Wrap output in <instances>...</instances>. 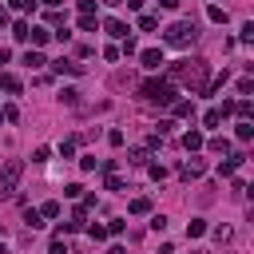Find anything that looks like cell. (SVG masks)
<instances>
[{
    "instance_id": "1",
    "label": "cell",
    "mask_w": 254,
    "mask_h": 254,
    "mask_svg": "<svg viewBox=\"0 0 254 254\" xmlns=\"http://www.w3.org/2000/svg\"><path fill=\"white\" fill-rule=\"evenodd\" d=\"M171 84H190V91L207 87V60H183L171 68Z\"/></svg>"
},
{
    "instance_id": "2",
    "label": "cell",
    "mask_w": 254,
    "mask_h": 254,
    "mask_svg": "<svg viewBox=\"0 0 254 254\" xmlns=\"http://www.w3.org/2000/svg\"><path fill=\"white\" fill-rule=\"evenodd\" d=\"M163 40H167L171 48H187V44L199 40V24H195V20H179V24H171V28L163 32Z\"/></svg>"
},
{
    "instance_id": "3",
    "label": "cell",
    "mask_w": 254,
    "mask_h": 254,
    "mask_svg": "<svg viewBox=\"0 0 254 254\" xmlns=\"http://www.w3.org/2000/svg\"><path fill=\"white\" fill-rule=\"evenodd\" d=\"M139 91H143L147 104H163V107L175 104V84H171V80H147Z\"/></svg>"
},
{
    "instance_id": "4",
    "label": "cell",
    "mask_w": 254,
    "mask_h": 254,
    "mask_svg": "<svg viewBox=\"0 0 254 254\" xmlns=\"http://www.w3.org/2000/svg\"><path fill=\"white\" fill-rule=\"evenodd\" d=\"M20 175H24V163H20V159L4 163V171H0V195H12L16 183H20Z\"/></svg>"
},
{
    "instance_id": "5",
    "label": "cell",
    "mask_w": 254,
    "mask_h": 254,
    "mask_svg": "<svg viewBox=\"0 0 254 254\" xmlns=\"http://www.w3.org/2000/svg\"><path fill=\"white\" fill-rule=\"evenodd\" d=\"M242 163H246V155H222V163H218V175L227 179V175H234Z\"/></svg>"
},
{
    "instance_id": "6",
    "label": "cell",
    "mask_w": 254,
    "mask_h": 254,
    "mask_svg": "<svg viewBox=\"0 0 254 254\" xmlns=\"http://www.w3.org/2000/svg\"><path fill=\"white\" fill-rule=\"evenodd\" d=\"M139 60H143V68H159V64H163V52H159V48H147V52H139Z\"/></svg>"
},
{
    "instance_id": "7",
    "label": "cell",
    "mask_w": 254,
    "mask_h": 254,
    "mask_svg": "<svg viewBox=\"0 0 254 254\" xmlns=\"http://www.w3.org/2000/svg\"><path fill=\"white\" fill-rule=\"evenodd\" d=\"M52 68H56L60 76H64V72H68V76H80V72H84V64H76V60H56Z\"/></svg>"
},
{
    "instance_id": "8",
    "label": "cell",
    "mask_w": 254,
    "mask_h": 254,
    "mask_svg": "<svg viewBox=\"0 0 254 254\" xmlns=\"http://www.w3.org/2000/svg\"><path fill=\"white\" fill-rule=\"evenodd\" d=\"M171 107H175V115H179V119H190V115H195V100H175Z\"/></svg>"
},
{
    "instance_id": "9",
    "label": "cell",
    "mask_w": 254,
    "mask_h": 254,
    "mask_svg": "<svg viewBox=\"0 0 254 254\" xmlns=\"http://www.w3.org/2000/svg\"><path fill=\"white\" fill-rule=\"evenodd\" d=\"M203 171H207V167H203V159H190V163H187V167H183V179H187V183H190V179H199V175H203Z\"/></svg>"
},
{
    "instance_id": "10",
    "label": "cell",
    "mask_w": 254,
    "mask_h": 254,
    "mask_svg": "<svg viewBox=\"0 0 254 254\" xmlns=\"http://www.w3.org/2000/svg\"><path fill=\"white\" fill-rule=\"evenodd\" d=\"M234 135H238V143H250V139H254V123H250V119H242V123L234 127Z\"/></svg>"
},
{
    "instance_id": "11",
    "label": "cell",
    "mask_w": 254,
    "mask_h": 254,
    "mask_svg": "<svg viewBox=\"0 0 254 254\" xmlns=\"http://www.w3.org/2000/svg\"><path fill=\"white\" fill-rule=\"evenodd\" d=\"M203 143H207V139H203V131H187V135H183V147H187V151H199Z\"/></svg>"
},
{
    "instance_id": "12",
    "label": "cell",
    "mask_w": 254,
    "mask_h": 254,
    "mask_svg": "<svg viewBox=\"0 0 254 254\" xmlns=\"http://www.w3.org/2000/svg\"><path fill=\"white\" fill-rule=\"evenodd\" d=\"M203 147H211L214 155H231V139H227V135H218V139H211V143H203Z\"/></svg>"
},
{
    "instance_id": "13",
    "label": "cell",
    "mask_w": 254,
    "mask_h": 254,
    "mask_svg": "<svg viewBox=\"0 0 254 254\" xmlns=\"http://www.w3.org/2000/svg\"><path fill=\"white\" fill-rule=\"evenodd\" d=\"M203 234H207V222L203 218H190L187 222V238H203Z\"/></svg>"
},
{
    "instance_id": "14",
    "label": "cell",
    "mask_w": 254,
    "mask_h": 254,
    "mask_svg": "<svg viewBox=\"0 0 254 254\" xmlns=\"http://www.w3.org/2000/svg\"><path fill=\"white\" fill-rule=\"evenodd\" d=\"M0 87H4V91H12V95H16V91H20V80H16L12 72H0Z\"/></svg>"
},
{
    "instance_id": "15",
    "label": "cell",
    "mask_w": 254,
    "mask_h": 254,
    "mask_svg": "<svg viewBox=\"0 0 254 254\" xmlns=\"http://www.w3.org/2000/svg\"><path fill=\"white\" fill-rule=\"evenodd\" d=\"M104 28H107V36H119V40L127 36V32H131V28H127V24H119V20H107Z\"/></svg>"
},
{
    "instance_id": "16",
    "label": "cell",
    "mask_w": 254,
    "mask_h": 254,
    "mask_svg": "<svg viewBox=\"0 0 254 254\" xmlns=\"http://www.w3.org/2000/svg\"><path fill=\"white\" fill-rule=\"evenodd\" d=\"M207 16L214 24H227V8H222V4H207Z\"/></svg>"
},
{
    "instance_id": "17",
    "label": "cell",
    "mask_w": 254,
    "mask_h": 254,
    "mask_svg": "<svg viewBox=\"0 0 254 254\" xmlns=\"http://www.w3.org/2000/svg\"><path fill=\"white\" fill-rule=\"evenodd\" d=\"M48 36H52L48 28H28V40H32V44H48Z\"/></svg>"
},
{
    "instance_id": "18",
    "label": "cell",
    "mask_w": 254,
    "mask_h": 254,
    "mask_svg": "<svg viewBox=\"0 0 254 254\" xmlns=\"http://www.w3.org/2000/svg\"><path fill=\"white\" fill-rule=\"evenodd\" d=\"M80 28H84V32H95V28H100V20H95V12H80Z\"/></svg>"
},
{
    "instance_id": "19",
    "label": "cell",
    "mask_w": 254,
    "mask_h": 254,
    "mask_svg": "<svg viewBox=\"0 0 254 254\" xmlns=\"http://www.w3.org/2000/svg\"><path fill=\"white\" fill-rule=\"evenodd\" d=\"M131 214H147L151 211V199H131V207H127Z\"/></svg>"
},
{
    "instance_id": "20",
    "label": "cell",
    "mask_w": 254,
    "mask_h": 254,
    "mask_svg": "<svg viewBox=\"0 0 254 254\" xmlns=\"http://www.w3.org/2000/svg\"><path fill=\"white\" fill-rule=\"evenodd\" d=\"M24 64H28V68H44V64H48V60H44L40 52H24Z\"/></svg>"
},
{
    "instance_id": "21",
    "label": "cell",
    "mask_w": 254,
    "mask_h": 254,
    "mask_svg": "<svg viewBox=\"0 0 254 254\" xmlns=\"http://www.w3.org/2000/svg\"><path fill=\"white\" fill-rule=\"evenodd\" d=\"M28 28H32L28 20H16V24H12V36H16V40H28Z\"/></svg>"
},
{
    "instance_id": "22",
    "label": "cell",
    "mask_w": 254,
    "mask_h": 254,
    "mask_svg": "<svg viewBox=\"0 0 254 254\" xmlns=\"http://www.w3.org/2000/svg\"><path fill=\"white\" fill-rule=\"evenodd\" d=\"M231 238H234L231 227H214V242H218V246H222V242H231Z\"/></svg>"
},
{
    "instance_id": "23",
    "label": "cell",
    "mask_w": 254,
    "mask_h": 254,
    "mask_svg": "<svg viewBox=\"0 0 254 254\" xmlns=\"http://www.w3.org/2000/svg\"><path fill=\"white\" fill-rule=\"evenodd\" d=\"M40 218H44V214H40V211H32V207H28V211H24V222H28V227H44V222H40Z\"/></svg>"
},
{
    "instance_id": "24",
    "label": "cell",
    "mask_w": 254,
    "mask_h": 254,
    "mask_svg": "<svg viewBox=\"0 0 254 254\" xmlns=\"http://www.w3.org/2000/svg\"><path fill=\"white\" fill-rule=\"evenodd\" d=\"M203 123H207V127H218V123H222V111H218V107H211V111L203 115Z\"/></svg>"
},
{
    "instance_id": "25",
    "label": "cell",
    "mask_w": 254,
    "mask_h": 254,
    "mask_svg": "<svg viewBox=\"0 0 254 254\" xmlns=\"http://www.w3.org/2000/svg\"><path fill=\"white\" fill-rule=\"evenodd\" d=\"M139 28H143V32H155V28H159V20H155V16H147V12H143V16H139Z\"/></svg>"
},
{
    "instance_id": "26",
    "label": "cell",
    "mask_w": 254,
    "mask_h": 254,
    "mask_svg": "<svg viewBox=\"0 0 254 254\" xmlns=\"http://www.w3.org/2000/svg\"><path fill=\"white\" fill-rule=\"evenodd\" d=\"M234 111H238L242 119H250V115H254V107H250V100H238V104H234Z\"/></svg>"
},
{
    "instance_id": "27",
    "label": "cell",
    "mask_w": 254,
    "mask_h": 254,
    "mask_svg": "<svg viewBox=\"0 0 254 254\" xmlns=\"http://www.w3.org/2000/svg\"><path fill=\"white\" fill-rule=\"evenodd\" d=\"M127 163H135V167H143V163H147V151H143V147H135V151H131V159H127Z\"/></svg>"
},
{
    "instance_id": "28",
    "label": "cell",
    "mask_w": 254,
    "mask_h": 254,
    "mask_svg": "<svg viewBox=\"0 0 254 254\" xmlns=\"http://www.w3.org/2000/svg\"><path fill=\"white\" fill-rule=\"evenodd\" d=\"M87 234H91L95 242H104V238H107V227H100V222H95V227H87Z\"/></svg>"
},
{
    "instance_id": "29",
    "label": "cell",
    "mask_w": 254,
    "mask_h": 254,
    "mask_svg": "<svg viewBox=\"0 0 254 254\" xmlns=\"http://www.w3.org/2000/svg\"><path fill=\"white\" fill-rule=\"evenodd\" d=\"M60 155L72 159V155H76V139H64V143H60Z\"/></svg>"
},
{
    "instance_id": "30",
    "label": "cell",
    "mask_w": 254,
    "mask_h": 254,
    "mask_svg": "<svg viewBox=\"0 0 254 254\" xmlns=\"http://www.w3.org/2000/svg\"><path fill=\"white\" fill-rule=\"evenodd\" d=\"M60 100H64V104H68V107H72V104L80 100V91H76V87H64V95H60Z\"/></svg>"
},
{
    "instance_id": "31",
    "label": "cell",
    "mask_w": 254,
    "mask_h": 254,
    "mask_svg": "<svg viewBox=\"0 0 254 254\" xmlns=\"http://www.w3.org/2000/svg\"><path fill=\"white\" fill-rule=\"evenodd\" d=\"M151 231H155V234H163V231H167V218H163V214H155V218H151Z\"/></svg>"
},
{
    "instance_id": "32",
    "label": "cell",
    "mask_w": 254,
    "mask_h": 254,
    "mask_svg": "<svg viewBox=\"0 0 254 254\" xmlns=\"http://www.w3.org/2000/svg\"><path fill=\"white\" fill-rule=\"evenodd\" d=\"M107 190H123V179L115 171H107Z\"/></svg>"
},
{
    "instance_id": "33",
    "label": "cell",
    "mask_w": 254,
    "mask_h": 254,
    "mask_svg": "<svg viewBox=\"0 0 254 254\" xmlns=\"http://www.w3.org/2000/svg\"><path fill=\"white\" fill-rule=\"evenodd\" d=\"M40 214H44V218H56V214H60V203H44Z\"/></svg>"
},
{
    "instance_id": "34",
    "label": "cell",
    "mask_w": 254,
    "mask_h": 254,
    "mask_svg": "<svg viewBox=\"0 0 254 254\" xmlns=\"http://www.w3.org/2000/svg\"><path fill=\"white\" fill-rule=\"evenodd\" d=\"M48 155H52L48 147H36V151H32V163H48Z\"/></svg>"
},
{
    "instance_id": "35",
    "label": "cell",
    "mask_w": 254,
    "mask_h": 254,
    "mask_svg": "<svg viewBox=\"0 0 254 254\" xmlns=\"http://www.w3.org/2000/svg\"><path fill=\"white\" fill-rule=\"evenodd\" d=\"M107 143H111V147H123V131H119V127H115V131H107Z\"/></svg>"
},
{
    "instance_id": "36",
    "label": "cell",
    "mask_w": 254,
    "mask_h": 254,
    "mask_svg": "<svg viewBox=\"0 0 254 254\" xmlns=\"http://www.w3.org/2000/svg\"><path fill=\"white\" fill-rule=\"evenodd\" d=\"M80 190H84L80 183H68V187H64V195H68V199H80Z\"/></svg>"
},
{
    "instance_id": "37",
    "label": "cell",
    "mask_w": 254,
    "mask_h": 254,
    "mask_svg": "<svg viewBox=\"0 0 254 254\" xmlns=\"http://www.w3.org/2000/svg\"><path fill=\"white\" fill-rule=\"evenodd\" d=\"M135 52H139L135 40H131V36H123V56H135Z\"/></svg>"
},
{
    "instance_id": "38",
    "label": "cell",
    "mask_w": 254,
    "mask_h": 254,
    "mask_svg": "<svg viewBox=\"0 0 254 254\" xmlns=\"http://www.w3.org/2000/svg\"><path fill=\"white\" fill-rule=\"evenodd\" d=\"M123 231H127V222H123V218H115L111 227H107V234H123Z\"/></svg>"
},
{
    "instance_id": "39",
    "label": "cell",
    "mask_w": 254,
    "mask_h": 254,
    "mask_svg": "<svg viewBox=\"0 0 254 254\" xmlns=\"http://www.w3.org/2000/svg\"><path fill=\"white\" fill-rule=\"evenodd\" d=\"M250 40H254V24L246 20V24H242V44H250Z\"/></svg>"
},
{
    "instance_id": "40",
    "label": "cell",
    "mask_w": 254,
    "mask_h": 254,
    "mask_svg": "<svg viewBox=\"0 0 254 254\" xmlns=\"http://www.w3.org/2000/svg\"><path fill=\"white\" fill-rule=\"evenodd\" d=\"M0 115H4V119H8V123H16V119H20V111H16V107H12V104H8V107H4V111H0Z\"/></svg>"
},
{
    "instance_id": "41",
    "label": "cell",
    "mask_w": 254,
    "mask_h": 254,
    "mask_svg": "<svg viewBox=\"0 0 254 254\" xmlns=\"http://www.w3.org/2000/svg\"><path fill=\"white\" fill-rule=\"evenodd\" d=\"M48 24H56V28H64V12H56V8H52V12H48Z\"/></svg>"
},
{
    "instance_id": "42",
    "label": "cell",
    "mask_w": 254,
    "mask_h": 254,
    "mask_svg": "<svg viewBox=\"0 0 254 254\" xmlns=\"http://www.w3.org/2000/svg\"><path fill=\"white\" fill-rule=\"evenodd\" d=\"M238 91H242V95H250V91H254V80H250V76H246V80H238Z\"/></svg>"
},
{
    "instance_id": "43",
    "label": "cell",
    "mask_w": 254,
    "mask_h": 254,
    "mask_svg": "<svg viewBox=\"0 0 254 254\" xmlns=\"http://www.w3.org/2000/svg\"><path fill=\"white\" fill-rule=\"evenodd\" d=\"M159 4H163L167 12H175V8H179V0H159Z\"/></svg>"
},
{
    "instance_id": "44",
    "label": "cell",
    "mask_w": 254,
    "mask_h": 254,
    "mask_svg": "<svg viewBox=\"0 0 254 254\" xmlns=\"http://www.w3.org/2000/svg\"><path fill=\"white\" fill-rule=\"evenodd\" d=\"M0 64H8V48H0Z\"/></svg>"
},
{
    "instance_id": "45",
    "label": "cell",
    "mask_w": 254,
    "mask_h": 254,
    "mask_svg": "<svg viewBox=\"0 0 254 254\" xmlns=\"http://www.w3.org/2000/svg\"><path fill=\"white\" fill-rule=\"evenodd\" d=\"M107 254H123V246H111V250H107Z\"/></svg>"
},
{
    "instance_id": "46",
    "label": "cell",
    "mask_w": 254,
    "mask_h": 254,
    "mask_svg": "<svg viewBox=\"0 0 254 254\" xmlns=\"http://www.w3.org/2000/svg\"><path fill=\"white\" fill-rule=\"evenodd\" d=\"M104 4H111V8H115V4H123V0H104Z\"/></svg>"
},
{
    "instance_id": "47",
    "label": "cell",
    "mask_w": 254,
    "mask_h": 254,
    "mask_svg": "<svg viewBox=\"0 0 254 254\" xmlns=\"http://www.w3.org/2000/svg\"><path fill=\"white\" fill-rule=\"evenodd\" d=\"M0 254H8V250H4V242H0Z\"/></svg>"
}]
</instances>
